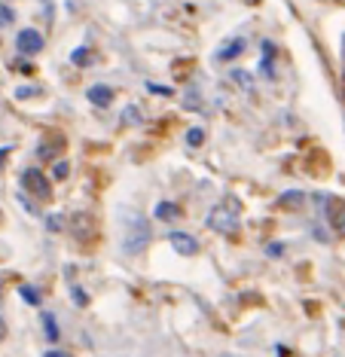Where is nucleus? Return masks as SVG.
<instances>
[{
	"label": "nucleus",
	"mask_w": 345,
	"mask_h": 357,
	"mask_svg": "<svg viewBox=\"0 0 345 357\" xmlns=\"http://www.w3.org/2000/svg\"><path fill=\"white\" fill-rule=\"evenodd\" d=\"M150 220L140 211H125V223H123V251L129 256H138L150 247Z\"/></svg>",
	"instance_id": "nucleus-1"
},
{
	"label": "nucleus",
	"mask_w": 345,
	"mask_h": 357,
	"mask_svg": "<svg viewBox=\"0 0 345 357\" xmlns=\"http://www.w3.org/2000/svg\"><path fill=\"white\" fill-rule=\"evenodd\" d=\"M236 208H238L236 202H229V205H214V208H211V214H208V226H211L214 232H227V235L238 232Z\"/></svg>",
	"instance_id": "nucleus-2"
},
{
	"label": "nucleus",
	"mask_w": 345,
	"mask_h": 357,
	"mask_svg": "<svg viewBox=\"0 0 345 357\" xmlns=\"http://www.w3.org/2000/svg\"><path fill=\"white\" fill-rule=\"evenodd\" d=\"M19 183H22V190H28V196L40 198V202H46V198L52 196V183H49V177L40 168H25Z\"/></svg>",
	"instance_id": "nucleus-3"
},
{
	"label": "nucleus",
	"mask_w": 345,
	"mask_h": 357,
	"mask_svg": "<svg viewBox=\"0 0 345 357\" xmlns=\"http://www.w3.org/2000/svg\"><path fill=\"white\" fill-rule=\"evenodd\" d=\"M321 202H324V214H327V223L333 226V232L345 235V202L333 196H324Z\"/></svg>",
	"instance_id": "nucleus-4"
},
{
	"label": "nucleus",
	"mask_w": 345,
	"mask_h": 357,
	"mask_svg": "<svg viewBox=\"0 0 345 357\" xmlns=\"http://www.w3.org/2000/svg\"><path fill=\"white\" fill-rule=\"evenodd\" d=\"M16 46H19L22 55H37L40 49H43V34L34 31V28H25V31H19Z\"/></svg>",
	"instance_id": "nucleus-5"
},
{
	"label": "nucleus",
	"mask_w": 345,
	"mask_h": 357,
	"mask_svg": "<svg viewBox=\"0 0 345 357\" xmlns=\"http://www.w3.org/2000/svg\"><path fill=\"white\" fill-rule=\"evenodd\" d=\"M168 241H171V247L180 256H196L199 254V241H196L193 235H187V232H171L168 235Z\"/></svg>",
	"instance_id": "nucleus-6"
},
{
	"label": "nucleus",
	"mask_w": 345,
	"mask_h": 357,
	"mask_svg": "<svg viewBox=\"0 0 345 357\" xmlns=\"http://www.w3.org/2000/svg\"><path fill=\"white\" fill-rule=\"evenodd\" d=\"M248 49V43H244V37H232V40H227L220 49H217V61H236L238 55Z\"/></svg>",
	"instance_id": "nucleus-7"
},
{
	"label": "nucleus",
	"mask_w": 345,
	"mask_h": 357,
	"mask_svg": "<svg viewBox=\"0 0 345 357\" xmlns=\"http://www.w3.org/2000/svg\"><path fill=\"white\" fill-rule=\"evenodd\" d=\"M86 98L95 107H110V104H114V89H110V85H104V83H95V85H89Z\"/></svg>",
	"instance_id": "nucleus-8"
},
{
	"label": "nucleus",
	"mask_w": 345,
	"mask_h": 357,
	"mask_svg": "<svg viewBox=\"0 0 345 357\" xmlns=\"http://www.w3.org/2000/svg\"><path fill=\"white\" fill-rule=\"evenodd\" d=\"M95 223H92V217H89V214H76L74 217V235L80 241H92L95 238Z\"/></svg>",
	"instance_id": "nucleus-9"
},
{
	"label": "nucleus",
	"mask_w": 345,
	"mask_h": 357,
	"mask_svg": "<svg viewBox=\"0 0 345 357\" xmlns=\"http://www.w3.org/2000/svg\"><path fill=\"white\" fill-rule=\"evenodd\" d=\"M153 217L156 220H168V223H174V220L180 217V208L174 202H159L156 208H153Z\"/></svg>",
	"instance_id": "nucleus-10"
},
{
	"label": "nucleus",
	"mask_w": 345,
	"mask_h": 357,
	"mask_svg": "<svg viewBox=\"0 0 345 357\" xmlns=\"http://www.w3.org/2000/svg\"><path fill=\"white\" fill-rule=\"evenodd\" d=\"M70 61H74V64H80V68H89V64L95 61V55H92V49L80 46V49H74V52H70Z\"/></svg>",
	"instance_id": "nucleus-11"
},
{
	"label": "nucleus",
	"mask_w": 345,
	"mask_h": 357,
	"mask_svg": "<svg viewBox=\"0 0 345 357\" xmlns=\"http://www.w3.org/2000/svg\"><path fill=\"white\" fill-rule=\"evenodd\" d=\"M272 55H275V49H272V43L266 40L263 43V61H260V70H263L266 76H272Z\"/></svg>",
	"instance_id": "nucleus-12"
},
{
	"label": "nucleus",
	"mask_w": 345,
	"mask_h": 357,
	"mask_svg": "<svg viewBox=\"0 0 345 357\" xmlns=\"http://www.w3.org/2000/svg\"><path fill=\"white\" fill-rule=\"evenodd\" d=\"M19 294H22V299H25L28 305H40V303H43L40 290H37V287H31V284H22V290H19Z\"/></svg>",
	"instance_id": "nucleus-13"
},
{
	"label": "nucleus",
	"mask_w": 345,
	"mask_h": 357,
	"mask_svg": "<svg viewBox=\"0 0 345 357\" xmlns=\"http://www.w3.org/2000/svg\"><path fill=\"white\" fill-rule=\"evenodd\" d=\"M43 320V330H46V339L49 342H59V324H55V318L52 315H43L40 318Z\"/></svg>",
	"instance_id": "nucleus-14"
},
{
	"label": "nucleus",
	"mask_w": 345,
	"mask_h": 357,
	"mask_svg": "<svg viewBox=\"0 0 345 357\" xmlns=\"http://www.w3.org/2000/svg\"><path fill=\"white\" fill-rule=\"evenodd\" d=\"M144 123V116H140L138 107H125L123 110V125H140Z\"/></svg>",
	"instance_id": "nucleus-15"
},
{
	"label": "nucleus",
	"mask_w": 345,
	"mask_h": 357,
	"mask_svg": "<svg viewBox=\"0 0 345 357\" xmlns=\"http://www.w3.org/2000/svg\"><path fill=\"white\" fill-rule=\"evenodd\" d=\"M302 205V192H284L281 196V208H300Z\"/></svg>",
	"instance_id": "nucleus-16"
},
{
	"label": "nucleus",
	"mask_w": 345,
	"mask_h": 357,
	"mask_svg": "<svg viewBox=\"0 0 345 357\" xmlns=\"http://www.w3.org/2000/svg\"><path fill=\"white\" fill-rule=\"evenodd\" d=\"M202 141H205V128L196 125V128H189V132H187V144H189V147H199Z\"/></svg>",
	"instance_id": "nucleus-17"
},
{
	"label": "nucleus",
	"mask_w": 345,
	"mask_h": 357,
	"mask_svg": "<svg viewBox=\"0 0 345 357\" xmlns=\"http://www.w3.org/2000/svg\"><path fill=\"white\" fill-rule=\"evenodd\" d=\"M232 80H236L242 89H251L253 80H251V74H244V70H232Z\"/></svg>",
	"instance_id": "nucleus-18"
},
{
	"label": "nucleus",
	"mask_w": 345,
	"mask_h": 357,
	"mask_svg": "<svg viewBox=\"0 0 345 357\" xmlns=\"http://www.w3.org/2000/svg\"><path fill=\"white\" fill-rule=\"evenodd\" d=\"M70 299H74L76 305H89V296H86V290H80V287H70Z\"/></svg>",
	"instance_id": "nucleus-19"
},
{
	"label": "nucleus",
	"mask_w": 345,
	"mask_h": 357,
	"mask_svg": "<svg viewBox=\"0 0 345 357\" xmlns=\"http://www.w3.org/2000/svg\"><path fill=\"white\" fill-rule=\"evenodd\" d=\"M46 229H49V232H59V229H61V214H52V217H46Z\"/></svg>",
	"instance_id": "nucleus-20"
},
{
	"label": "nucleus",
	"mask_w": 345,
	"mask_h": 357,
	"mask_svg": "<svg viewBox=\"0 0 345 357\" xmlns=\"http://www.w3.org/2000/svg\"><path fill=\"white\" fill-rule=\"evenodd\" d=\"M67 162H59V165H55V177H59V181H65V177H67Z\"/></svg>",
	"instance_id": "nucleus-21"
},
{
	"label": "nucleus",
	"mask_w": 345,
	"mask_h": 357,
	"mask_svg": "<svg viewBox=\"0 0 345 357\" xmlns=\"http://www.w3.org/2000/svg\"><path fill=\"white\" fill-rule=\"evenodd\" d=\"M281 247L284 245H269V256H281Z\"/></svg>",
	"instance_id": "nucleus-22"
},
{
	"label": "nucleus",
	"mask_w": 345,
	"mask_h": 357,
	"mask_svg": "<svg viewBox=\"0 0 345 357\" xmlns=\"http://www.w3.org/2000/svg\"><path fill=\"white\" fill-rule=\"evenodd\" d=\"M46 357H74V354H70V351H59V348H55V351H49Z\"/></svg>",
	"instance_id": "nucleus-23"
},
{
	"label": "nucleus",
	"mask_w": 345,
	"mask_h": 357,
	"mask_svg": "<svg viewBox=\"0 0 345 357\" xmlns=\"http://www.w3.org/2000/svg\"><path fill=\"white\" fill-rule=\"evenodd\" d=\"M3 336H6V320L0 318V342H3Z\"/></svg>",
	"instance_id": "nucleus-24"
}]
</instances>
